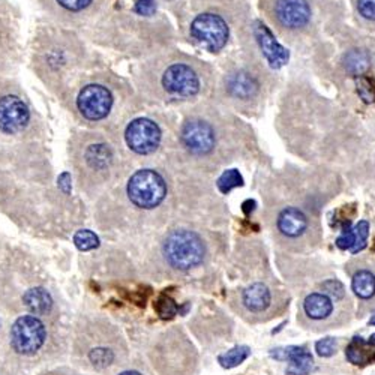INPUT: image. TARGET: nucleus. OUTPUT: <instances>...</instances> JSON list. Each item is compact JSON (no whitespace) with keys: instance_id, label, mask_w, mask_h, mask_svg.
<instances>
[{"instance_id":"f257e3e1","label":"nucleus","mask_w":375,"mask_h":375,"mask_svg":"<svg viewBox=\"0 0 375 375\" xmlns=\"http://www.w3.org/2000/svg\"><path fill=\"white\" fill-rule=\"evenodd\" d=\"M206 249L198 234L189 230H176L170 233L164 242V255L177 270H189L198 266Z\"/></svg>"},{"instance_id":"f03ea898","label":"nucleus","mask_w":375,"mask_h":375,"mask_svg":"<svg viewBox=\"0 0 375 375\" xmlns=\"http://www.w3.org/2000/svg\"><path fill=\"white\" fill-rule=\"evenodd\" d=\"M165 194V182L153 170H140L129 179L128 196L137 208L153 209L161 204Z\"/></svg>"},{"instance_id":"7ed1b4c3","label":"nucleus","mask_w":375,"mask_h":375,"mask_svg":"<svg viewBox=\"0 0 375 375\" xmlns=\"http://www.w3.org/2000/svg\"><path fill=\"white\" fill-rule=\"evenodd\" d=\"M191 35L210 51H220L229 41V26L215 14H201L191 25Z\"/></svg>"},{"instance_id":"20e7f679","label":"nucleus","mask_w":375,"mask_h":375,"mask_svg":"<svg viewBox=\"0 0 375 375\" xmlns=\"http://www.w3.org/2000/svg\"><path fill=\"white\" fill-rule=\"evenodd\" d=\"M45 339V327L37 317H21L11 331V344L20 355H33Z\"/></svg>"},{"instance_id":"39448f33","label":"nucleus","mask_w":375,"mask_h":375,"mask_svg":"<svg viewBox=\"0 0 375 375\" xmlns=\"http://www.w3.org/2000/svg\"><path fill=\"white\" fill-rule=\"evenodd\" d=\"M128 146L134 152L140 155H147L156 151V147L161 141V131L158 125L149 119H135L125 132Z\"/></svg>"},{"instance_id":"423d86ee","label":"nucleus","mask_w":375,"mask_h":375,"mask_svg":"<svg viewBox=\"0 0 375 375\" xmlns=\"http://www.w3.org/2000/svg\"><path fill=\"white\" fill-rule=\"evenodd\" d=\"M113 104L111 94L99 84L86 86L78 95L77 107L82 115L89 120L104 119Z\"/></svg>"},{"instance_id":"0eeeda50","label":"nucleus","mask_w":375,"mask_h":375,"mask_svg":"<svg viewBox=\"0 0 375 375\" xmlns=\"http://www.w3.org/2000/svg\"><path fill=\"white\" fill-rule=\"evenodd\" d=\"M163 86L170 94L180 96H192L200 90V80L192 68L176 63L170 66L164 72Z\"/></svg>"},{"instance_id":"6e6552de","label":"nucleus","mask_w":375,"mask_h":375,"mask_svg":"<svg viewBox=\"0 0 375 375\" xmlns=\"http://www.w3.org/2000/svg\"><path fill=\"white\" fill-rule=\"evenodd\" d=\"M180 137L186 149L196 155H206L215 147V132L210 125L203 120L186 122Z\"/></svg>"},{"instance_id":"1a4fd4ad","label":"nucleus","mask_w":375,"mask_h":375,"mask_svg":"<svg viewBox=\"0 0 375 375\" xmlns=\"http://www.w3.org/2000/svg\"><path fill=\"white\" fill-rule=\"evenodd\" d=\"M29 108L17 96H5L0 99V129L6 134H15L26 128L29 122Z\"/></svg>"},{"instance_id":"9d476101","label":"nucleus","mask_w":375,"mask_h":375,"mask_svg":"<svg viewBox=\"0 0 375 375\" xmlns=\"http://www.w3.org/2000/svg\"><path fill=\"white\" fill-rule=\"evenodd\" d=\"M275 14L282 26L288 29H300L308 25L311 9L306 0H278Z\"/></svg>"},{"instance_id":"9b49d317","label":"nucleus","mask_w":375,"mask_h":375,"mask_svg":"<svg viewBox=\"0 0 375 375\" xmlns=\"http://www.w3.org/2000/svg\"><path fill=\"white\" fill-rule=\"evenodd\" d=\"M254 35L272 68H282L288 62V51L272 35V32L261 21L254 23Z\"/></svg>"},{"instance_id":"f8f14e48","label":"nucleus","mask_w":375,"mask_h":375,"mask_svg":"<svg viewBox=\"0 0 375 375\" xmlns=\"http://www.w3.org/2000/svg\"><path fill=\"white\" fill-rule=\"evenodd\" d=\"M270 356L278 360H290L287 375H306L312 371L314 359L305 347L291 345L287 348H278L270 351Z\"/></svg>"},{"instance_id":"ddd939ff","label":"nucleus","mask_w":375,"mask_h":375,"mask_svg":"<svg viewBox=\"0 0 375 375\" xmlns=\"http://www.w3.org/2000/svg\"><path fill=\"white\" fill-rule=\"evenodd\" d=\"M306 227H308V220H306L305 213L296 208L282 210L278 218L279 231L288 237L300 236L306 230Z\"/></svg>"},{"instance_id":"4468645a","label":"nucleus","mask_w":375,"mask_h":375,"mask_svg":"<svg viewBox=\"0 0 375 375\" xmlns=\"http://www.w3.org/2000/svg\"><path fill=\"white\" fill-rule=\"evenodd\" d=\"M242 300H243V305L251 312H263L269 308L272 294L265 284L255 282L243 291Z\"/></svg>"},{"instance_id":"2eb2a0df","label":"nucleus","mask_w":375,"mask_h":375,"mask_svg":"<svg viewBox=\"0 0 375 375\" xmlns=\"http://www.w3.org/2000/svg\"><path fill=\"white\" fill-rule=\"evenodd\" d=\"M303 310L312 320H326L333 312V302L324 293H312L305 299Z\"/></svg>"},{"instance_id":"dca6fc26","label":"nucleus","mask_w":375,"mask_h":375,"mask_svg":"<svg viewBox=\"0 0 375 375\" xmlns=\"http://www.w3.org/2000/svg\"><path fill=\"white\" fill-rule=\"evenodd\" d=\"M258 90V84L255 82V78H253L246 72H237L230 77L229 80V92L236 96L248 99L253 98Z\"/></svg>"},{"instance_id":"f3484780","label":"nucleus","mask_w":375,"mask_h":375,"mask_svg":"<svg viewBox=\"0 0 375 375\" xmlns=\"http://www.w3.org/2000/svg\"><path fill=\"white\" fill-rule=\"evenodd\" d=\"M375 357V344L372 341L367 343L362 338H356L351 341V344L347 347V359L355 363V365H365Z\"/></svg>"},{"instance_id":"a211bd4d","label":"nucleus","mask_w":375,"mask_h":375,"mask_svg":"<svg viewBox=\"0 0 375 375\" xmlns=\"http://www.w3.org/2000/svg\"><path fill=\"white\" fill-rule=\"evenodd\" d=\"M25 305L37 315L49 312L51 308V298L44 288H32L25 294Z\"/></svg>"},{"instance_id":"6ab92c4d","label":"nucleus","mask_w":375,"mask_h":375,"mask_svg":"<svg viewBox=\"0 0 375 375\" xmlns=\"http://www.w3.org/2000/svg\"><path fill=\"white\" fill-rule=\"evenodd\" d=\"M353 291L360 299H371L375 294V275L368 270H360L353 278Z\"/></svg>"},{"instance_id":"aec40b11","label":"nucleus","mask_w":375,"mask_h":375,"mask_svg":"<svg viewBox=\"0 0 375 375\" xmlns=\"http://www.w3.org/2000/svg\"><path fill=\"white\" fill-rule=\"evenodd\" d=\"M344 65L348 72L353 75H362L363 72H367L369 68V56L367 51L353 50L345 54Z\"/></svg>"},{"instance_id":"412c9836","label":"nucleus","mask_w":375,"mask_h":375,"mask_svg":"<svg viewBox=\"0 0 375 375\" xmlns=\"http://www.w3.org/2000/svg\"><path fill=\"white\" fill-rule=\"evenodd\" d=\"M249 353H251V350H249V347L239 345V347H234L230 351H227V353L221 355L218 357V362L221 363V367H224V368H234L237 365H241V363L249 356Z\"/></svg>"},{"instance_id":"4be33fe9","label":"nucleus","mask_w":375,"mask_h":375,"mask_svg":"<svg viewBox=\"0 0 375 375\" xmlns=\"http://www.w3.org/2000/svg\"><path fill=\"white\" fill-rule=\"evenodd\" d=\"M242 185H243V179L237 170H227V172L218 179V188L222 194H227V192H230L231 189Z\"/></svg>"},{"instance_id":"5701e85b","label":"nucleus","mask_w":375,"mask_h":375,"mask_svg":"<svg viewBox=\"0 0 375 375\" xmlns=\"http://www.w3.org/2000/svg\"><path fill=\"white\" fill-rule=\"evenodd\" d=\"M74 243L78 249H82V251H90V249L98 248L99 239L92 231L82 230L74 236Z\"/></svg>"},{"instance_id":"b1692460","label":"nucleus","mask_w":375,"mask_h":375,"mask_svg":"<svg viewBox=\"0 0 375 375\" xmlns=\"http://www.w3.org/2000/svg\"><path fill=\"white\" fill-rule=\"evenodd\" d=\"M353 234H355V245L350 249V251L356 254L367 246V239L369 234V224L367 221H360L353 229Z\"/></svg>"},{"instance_id":"393cba45","label":"nucleus","mask_w":375,"mask_h":375,"mask_svg":"<svg viewBox=\"0 0 375 375\" xmlns=\"http://www.w3.org/2000/svg\"><path fill=\"white\" fill-rule=\"evenodd\" d=\"M315 350L322 357H331L336 353V341L333 338H326L318 341L315 344Z\"/></svg>"},{"instance_id":"a878e982","label":"nucleus","mask_w":375,"mask_h":375,"mask_svg":"<svg viewBox=\"0 0 375 375\" xmlns=\"http://www.w3.org/2000/svg\"><path fill=\"white\" fill-rule=\"evenodd\" d=\"M156 310L163 318H168V317H172L177 312V306L174 305V302L172 299L161 298L159 299V302L156 303Z\"/></svg>"},{"instance_id":"bb28decb","label":"nucleus","mask_w":375,"mask_h":375,"mask_svg":"<svg viewBox=\"0 0 375 375\" xmlns=\"http://www.w3.org/2000/svg\"><path fill=\"white\" fill-rule=\"evenodd\" d=\"M90 360H92L98 367H106V365H110V362L113 360V355L106 348H98L90 353Z\"/></svg>"},{"instance_id":"cd10ccee","label":"nucleus","mask_w":375,"mask_h":375,"mask_svg":"<svg viewBox=\"0 0 375 375\" xmlns=\"http://www.w3.org/2000/svg\"><path fill=\"white\" fill-rule=\"evenodd\" d=\"M324 294H327V296L329 298H336V299H341V298H343L344 296V287H343V284H341L339 281H335V279H332V281H327V282H324Z\"/></svg>"},{"instance_id":"c85d7f7f","label":"nucleus","mask_w":375,"mask_h":375,"mask_svg":"<svg viewBox=\"0 0 375 375\" xmlns=\"http://www.w3.org/2000/svg\"><path fill=\"white\" fill-rule=\"evenodd\" d=\"M357 9L362 17L375 21V0H359Z\"/></svg>"},{"instance_id":"c756f323","label":"nucleus","mask_w":375,"mask_h":375,"mask_svg":"<svg viewBox=\"0 0 375 375\" xmlns=\"http://www.w3.org/2000/svg\"><path fill=\"white\" fill-rule=\"evenodd\" d=\"M155 9V0H137V4H135V13L141 15H152Z\"/></svg>"},{"instance_id":"7c9ffc66","label":"nucleus","mask_w":375,"mask_h":375,"mask_svg":"<svg viewBox=\"0 0 375 375\" xmlns=\"http://www.w3.org/2000/svg\"><path fill=\"white\" fill-rule=\"evenodd\" d=\"M58 2L65 9H70V11H74V13H78V11L87 8L92 0H58Z\"/></svg>"},{"instance_id":"2f4dec72","label":"nucleus","mask_w":375,"mask_h":375,"mask_svg":"<svg viewBox=\"0 0 375 375\" xmlns=\"http://www.w3.org/2000/svg\"><path fill=\"white\" fill-rule=\"evenodd\" d=\"M120 375H141V374L135 372V371H127V372H123V374H120Z\"/></svg>"},{"instance_id":"473e14b6","label":"nucleus","mask_w":375,"mask_h":375,"mask_svg":"<svg viewBox=\"0 0 375 375\" xmlns=\"http://www.w3.org/2000/svg\"><path fill=\"white\" fill-rule=\"evenodd\" d=\"M369 323L375 326V315H372V318H371V322H369Z\"/></svg>"},{"instance_id":"72a5a7b5","label":"nucleus","mask_w":375,"mask_h":375,"mask_svg":"<svg viewBox=\"0 0 375 375\" xmlns=\"http://www.w3.org/2000/svg\"><path fill=\"white\" fill-rule=\"evenodd\" d=\"M371 341H372V343H374V344H375V333H374V335H372V336H371Z\"/></svg>"}]
</instances>
